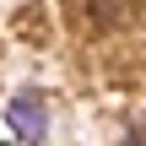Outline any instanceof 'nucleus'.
I'll use <instances>...</instances> for the list:
<instances>
[{
	"label": "nucleus",
	"mask_w": 146,
	"mask_h": 146,
	"mask_svg": "<svg viewBox=\"0 0 146 146\" xmlns=\"http://www.w3.org/2000/svg\"><path fill=\"white\" fill-rule=\"evenodd\" d=\"M5 119L22 130V141H43V135H49V114H43L38 92H22V98H11V103H5Z\"/></svg>",
	"instance_id": "obj_1"
}]
</instances>
